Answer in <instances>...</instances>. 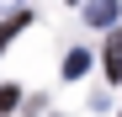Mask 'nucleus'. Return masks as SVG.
<instances>
[{
  "instance_id": "nucleus-1",
  "label": "nucleus",
  "mask_w": 122,
  "mask_h": 117,
  "mask_svg": "<svg viewBox=\"0 0 122 117\" xmlns=\"http://www.w3.org/2000/svg\"><path fill=\"white\" fill-rule=\"evenodd\" d=\"M85 21L90 27H112L117 21V0H90V5H85Z\"/></svg>"
},
{
  "instance_id": "nucleus-2",
  "label": "nucleus",
  "mask_w": 122,
  "mask_h": 117,
  "mask_svg": "<svg viewBox=\"0 0 122 117\" xmlns=\"http://www.w3.org/2000/svg\"><path fill=\"white\" fill-rule=\"evenodd\" d=\"M85 69H90V53H85V48H74V53L64 58V74H69V80H80Z\"/></svg>"
},
{
  "instance_id": "nucleus-4",
  "label": "nucleus",
  "mask_w": 122,
  "mask_h": 117,
  "mask_svg": "<svg viewBox=\"0 0 122 117\" xmlns=\"http://www.w3.org/2000/svg\"><path fill=\"white\" fill-rule=\"evenodd\" d=\"M16 101H21V90H16V85H0V112H16Z\"/></svg>"
},
{
  "instance_id": "nucleus-3",
  "label": "nucleus",
  "mask_w": 122,
  "mask_h": 117,
  "mask_svg": "<svg viewBox=\"0 0 122 117\" xmlns=\"http://www.w3.org/2000/svg\"><path fill=\"white\" fill-rule=\"evenodd\" d=\"M106 80H122V37H112L106 48Z\"/></svg>"
}]
</instances>
